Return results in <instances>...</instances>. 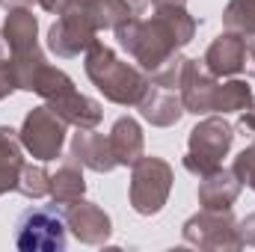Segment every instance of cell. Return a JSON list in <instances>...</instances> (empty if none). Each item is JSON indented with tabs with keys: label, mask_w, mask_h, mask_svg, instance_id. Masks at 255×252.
<instances>
[{
	"label": "cell",
	"mask_w": 255,
	"mask_h": 252,
	"mask_svg": "<svg viewBox=\"0 0 255 252\" xmlns=\"http://www.w3.org/2000/svg\"><path fill=\"white\" fill-rule=\"evenodd\" d=\"M65 247V229L63 220L48 214V211H30L24 214L18 226V250H63Z\"/></svg>",
	"instance_id": "obj_1"
}]
</instances>
